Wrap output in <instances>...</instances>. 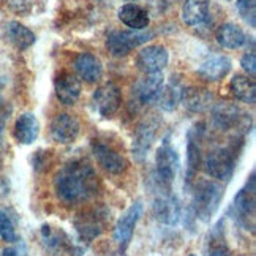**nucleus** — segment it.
<instances>
[{"label":"nucleus","mask_w":256,"mask_h":256,"mask_svg":"<svg viewBox=\"0 0 256 256\" xmlns=\"http://www.w3.org/2000/svg\"><path fill=\"white\" fill-rule=\"evenodd\" d=\"M190 256H196V254H190Z\"/></svg>","instance_id":"nucleus-35"},{"label":"nucleus","mask_w":256,"mask_h":256,"mask_svg":"<svg viewBox=\"0 0 256 256\" xmlns=\"http://www.w3.org/2000/svg\"><path fill=\"white\" fill-rule=\"evenodd\" d=\"M0 238H2L5 242H14L16 240V231L14 226L10 220V216L0 210Z\"/></svg>","instance_id":"nucleus-28"},{"label":"nucleus","mask_w":256,"mask_h":256,"mask_svg":"<svg viewBox=\"0 0 256 256\" xmlns=\"http://www.w3.org/2000/svg\"><path fill=\"white\" fill-rule=\"evenodd\" d=\"M0 128H2V120H0Z\"/></svg>","instance_id":"nucleus-34"},{"label":"nucleus","mask_w":256,"mask_h":256,"mask_svg":"<svg viewBox=\"0 0 256 256\" xmlns=\"http://www.w3.org/2000/svg\"><path fill=\"white\" fill-rule=\"evenodd\" d=\"M141 215H142V204L138 201L132 204L130 208L126 209V212L119 218V222H117L114 228V240L119 244V247L122 250H125L126 245L132 242L136 223L140 222Z\"/></svg>","instance_id":"nucleus-7"},{"label":"nucleus","mask_w":256,"mask_h":256,"mask_svg":"<svg viewBox=\"0 0 256 256\" xmlns=\"http://www.w3.org/2000/svg\"><path fill=\"white\" fill-rule=\"evenodd\" d=\"M170 52L162 44H150L142 48L136 57V66L146 74L162 73L163 68L168 65Z\"/></svg>","instance_id":"nucleus-5"},{"label":"nucleus","mask_w":256,"mask_h":256,"mask_svg":"<svg viewBox=\"0 0 256 256\" xmlns=\"http://www.w3.org/2000/svg\"><path fill=\"white\" fill-rule=\"evenodd\" d=\"M154 210H155L156 218L164 224H176L179 222L180 206L177 202V200L171 198V196H164V198L156 200Z\"/></svg>","instance_id":"nucleus-24"},{"label":"nucleus","mask_w":256,"mask_h":256,"mask_svg":"<svg viewBox=\"0 0 256 256\" xmlns=\"http://www.w3.org/2000/svg\"><path fill=\"white\" fill-rule=\"evenodd\" d=\"M238 8L242 18L247 21L252 27H254V8L256 0H238Z\"/></svg>","instance_id":"nucleus-30"},{"label":"nucleus","mask_w":256,"mask_h":256,"mask_svg":"<svg viewBox=\"0 0 256 256\" xmlns=\"http://www.w3.org/2000/svg\"><path fill=\"white\" fill-rule=\"evenodd\" d=\"M54 188L58 200L65 204L82 202L96 192V174L84 160L70 162L57 172Z\"/></svg>","instance_id":"nucleus-1"},{"label":"nucleus","mask_w":256,"mask_h":256,"mask_svg":"<svg viewBox=\"0 0 256 256\" xmlns=\"http://www.w3.org/2000/svg\"><path fill=\"white\" fill-rule=\"evenodd\" d=\"M56 95L60 103L73 106L81 95V81L68 72L60 73L56 78Z\"/></svg>","instance_id":"nucleus-11"},{"label":"nucleus","mask_w":256,"mask_h":256,"mask_svg":"<svg viewBox=\"0 0 256 256\" xmlns=\"http://www.w3.org/2000/svg\"><path fill=\"white\" fill-rule=\"evenodd\" d=\"M212 100V94L204 87H186L182 90L180 103L192 112L208 110Z\"/></svg>","instance_id":"nucleus-18"},{"label":"nucleus","mask_w":256,"mask_h":256,"mask_svg":"<svg viewBox=\"0 0 256 256\" xmlns=\"http://www.w3.org/2000/svg\"><path fill=\"white\" fill-rule=\"evenodd\" d=\"M180 95L182 90L177 86L170 84V86H163L160 94L156 95L155 102L158 103V106L164 111H174L177 104L180 103Z\"/></svg>","instance_id":"nucleus-25"},{"label":"nucleus","mask_w":256,"mask_h":256,"mask_svg":"<svg viewBox=\"0 0 256 256\" xmlns=\"http://www.w3.org/2000/svg\"><path fill=\"white\" fill-rule=\"evenodd\" d=\"M240 65L244 68V72H247L248 74L254 76V73H256V56H254V52L244 54L240 58Z\"/></svg>","instance_id":"nucleus-31"},{"label":"nucleus","mask_w":256,"mask_h":256,"mask_svg":"<svg viewBox=\"0 0 256 256\" xmlns=\"http://www.w3.org/2000/svg\"><path fill=\"white\" fill-rule=\"evenodd\" d=\"M232 62L230 57L226 56H212L198 66V74L208 82H216L228 76L231 72Z\"/></svg>","instance_id":"nucleus-12"},{"label":"nucleus","mask_w":256,"mask_h":256,"mask_svg":"<svg viewBox=\"0 0 256 256\" xmlns=\"http://www.w3.org/2000/svg\"><path fill=\"white\" fill-rule=\"evenodd\" d=\"M210 256H230V254L226 252H223V250H215V252H212Z\"/></svg>","instance_id":"nucleus-33"},{"label":"nucleus","mask_w":256,"mask_h":256,"mask_svg":"<svg viewBox=\"0 0 256 256\" xmlns=\"http://www.w3.org/2000/svg\"><path fill=\"white\" fill-rule=\"evenodd\" d=\"M38 133H40V124H38V119L34 114L26 112L18 117L13 130V134L18 142L32 144L38 138Z\"/></svg>","instance_id":"nucleus-17"},{"label":"nucleus","mask_w":256,"mask_h":256,"mask_svg":"<svg viewBox=\"0 0 256 256\" xmlns=\"http://www.w3.org/2000/svg\"><path fill=\"white\" fill-rule=\"evenodd\" d=\"M2 256H21V253H19V250L18 248H5L4 252H2Z\"/></svg>","instance_id":"nucleus-32"},{"label":"nucleus","mask_w":256,"mask_h":256,"mask_svg":"<svg viewBox=\"0 0 256 256\" xmlns=\"http://www.w3.org/2000/svg\"><path fill=\"white\" fill-rule=\"evenodd\" d=\"M222 196H223V188L218 184L210 180H204L198 184L193 198L196 215L202 220H209L215 214V210L218 209Z\"/></svg>","instance_id":"nucleus-2"},{"label":"nucleus","mask_w":256,"mask_h":256,"mask_svg":"<svg viewBox=\"0 0 256 256\" xmlns=\"http://www.w3.org/2000/svg\"><path fill=\"white\" fill-rule=\"evenodd\" d=\"M210 0H186L182 8V21L190 27L201 26L209 16Z\"/></svg>","instance_id":"nucleus-21"},{"label":"nucleus","mask_w":256,"mask_h":256,"mask_svg":"<svg viewBox=\"0 0 256 256\" xmlns=\"http://www.w3.org/2000/svg\"><path fill=\"white\" fill-rule=\"evenodd\" d=\"M92 150H94L96 162L111 174H122L126 171V168H128L126 158L116 149H112L111 146H108L102 141H94Z\"/></svg>","instance_id":"nucleus-10"},{"label":"nucleus","mask_w":256,"mask_h":256,"mask_svg":"<svg viewBox=\"0 0 256 256\" xmlns=\"http://www.w3.org/2000/svg\"><path fill=\"white\" fill-rule=\"evenodd\" d=\"M155 132H156V124L152 120H146L138 126V132L133 141V155L138 160H142L146 156L149 147L152 146Z\"/></svg>","instance_id":"nucleus-22"},{"label":"nucleus","mask_w":256,"mask_h":256,"mask_svg":"<svg viewBox=\"0 0 256 256\" xmlns=\"http://www.w3.org/2000/svg\"><path fill=\"white\" fill-rule=\"evenodd\" d=\"M214 122L215 125L222 128V130H230V128H234L240 124V120L244 119V116L240 112V110L236 104L230 103V102H223L218 103L214 108Z\"/></svg>","instance_id":"nucleus-16"},{"label":"nucleus","mask_w":256,"mask_h":256,"mask_svg":"<svg viewBox=\"0 0 256 256\" xmlns=\"http://www.w3.org/2000/svg\"><path fill=\"white\" fill-rule=\"evenodd\" d=\"M5 38L19 51L28 49L35 43V34L28 27L16 21H10L5 26Z\"/></svg>","instance_id":"nucleus-20"},{"label":"nucleus","mask_w":256,"mask_h":256,"mask_svg":"<svg viewBox=\"0 0 256 256\" xmlns=\"http://www.w3.org/2000/svg\"><path fill=\"white\" fill-rule=\"evenodd\" d=\"M163 86H164V78L162 73L146 74V78H142V80L134 87L136 100L141 104H147V103L155 102V98L160 94Z\"/></svg>","instance_id":"nucleus-14"},{"label":"nucleus","mask_w":256,"mask_h":256,"mask_svg":"<svg viewBox=\"0 0 256 256\" xmlns=\"http://www.w3.org/2000/svg\"><path fill=\"white\" fill-rule=\"evenodd\" d=\"M52 140L58 144H72L80 136L81 124L72 114H58L56 116L51 126H49Z\"/></svg>","instance_id":"nucleus-9"},{"label":"nucleus","mask_w":256,"mask_h":256,"mask_svg":"<svg viewBox=\"0 0 256 256\" xmlns=\"http://www.w3.org/2000/svg\"><path fill=\"white\" fill-rule=\"evenodd\" d=\"M150 38H154V32L147 30V28H144V30H130V32L114 30L108 36L106 46L112 56L124 57L126 54H130L134 48L149 42Z\"/></svg>","instance_id":"nucleus-3"},{"label":"nucleus","mask_w":256,"mask_h":256,"mask_svg":"<svg viewBox=\"0 0 256 256\" xmlns=\"http://www.w3.org/2000/svg\"><path fill=\"white\" fill-rule=\"evenodd\" d=\"M4 4L8 6V10H12L13 13L27 16L28 13L34 12L35 0H4Z\"/></svg>","instance_id":"nucleus-27"},{"label":"nucleus","mask_w":256,"mask_h":256,"mask_svg":"<svg viewBox=\"0 0 256 256\" xmlns=\"http://www.w3.org/2000/svg\"><path fill=\"white\" fill-rule=\"evenodd\" d=\"M179 155L168 142V140H164L156 150V176H158V180L163 185L170 186L177 174V170H179Z\"/></svg>","instance_id":"nucleus-4"},{"label":"nucleus","mask_w":256,"mask_h":256,"mask_svg":"<svg viewBox=\"0 0 256 256\" xmlns=\"http://www.w3.org/2000/svg\"><path fill=\"white\" fill-rule=\"evenodd\" d=\"M253 185L250 190H240L238 198H236V208H238V210L244 216L252 215L254 210V186Z\"/></svg>","instance_id":"nucleus-26"},{"label":"nucleus","mask_w":256,"mask_h":256,"mask_svg":"<svg viewBox=\"0 0 256 256\" xmlns=\"http://www.w3.org/2000/svg\"><path fill=\"white\" fill-rule=\"evenodd\" d=\"M188 174L193 176L196 171H198V166L201 163V154H200V146L194 142V140H190L188 142Z\"/></svg>","instance_id":"nucleus-29"},{"label":"nucleus","mask_w":256,"mask_h":256,"mask_svg":"<svg viewBox=\"0 0 256 256\" xmlns=\"http://www.w3.org/2000/svg\"><path fill=\"white\" fill-rule=\"evenodd\" d=\"M215 38H216V42H218V44L226 49H239L247 42V36H245L242 27L232 22L222 24L216 28Z\"/></svg>","instance_id":"nucleus-19"},{"label":"nucleus","mask_w":256,"mask_h":256,"mask_svg":"<svg viewBox=\"0 0 256 256\" xmlns=\"http://www.w3.org/2000/svg\"><path fill=\"white\" fill-rule=\"evenodd\" d=\"M119 19L122 21V24H125L126 27H130L132 30H144V28L149 27L150 18L149 13L146 10L136 4H125L119 8Z\"/></svg>","instance_id":"nucleus-15"},{"label":"nucleus","mask_w":256,"mask_h":256,"mask_svg":"<svg viewBox=\"0 0 256 256\" xmlns=\"http://www.w3.org/2000/svg\"><path fill=\"white\" fill-rule=\"evenodd\" d=\"M231 94L242 103L253 104L256 100V84L252 78L244 74H236L230 82Z\"/></svg>","instance_id":"nucleus-23"},{"label":"nucleus","mask_w":256,"mask_h":256,"mask_svg":"<svg viewBox=\"0 0 256 256\" xmlns=\"http://www.w3.org/2000/svg\"><path fill=\"white\" fill-rule=\"evenodd\" d=\"M234 156L228 149H215L204 160V171L214 179L224 180L232 174Z\"/></svg>","instance_id":"nucleus-8"},{"label":"nucleus","mask_w":256,"mask_h":256,"mask_svg":"<svg viewBox=\"0 0 256 256\" xmlns=\"http://www.w3.org/2000/svg\"><path fill=\"white\" fill-rule=\"evenodd\" d=\"M94 106L98 111V114L110 119L112 117L122 104V94L120 88L112 82H108L102 87H98L94 92Z\"/></svg>","instance_id":"nucleus-6"},{"label":"nucleus","mask_w":256,"mask_h":256,"mask_svg":"<svg viewBox=\"0 0 256 256\" xmlns=\"http://www.w3.org/2000/svg\"><path fill=\"white\" fill-rule=\"evenodd\" d=\"M74 70L80 74L81 80L88 84L98 82L103 76V65L100 58L90 52H81L74 58Z\"/></svg>","instance_id":"nucleus-13"}]
</instances>
